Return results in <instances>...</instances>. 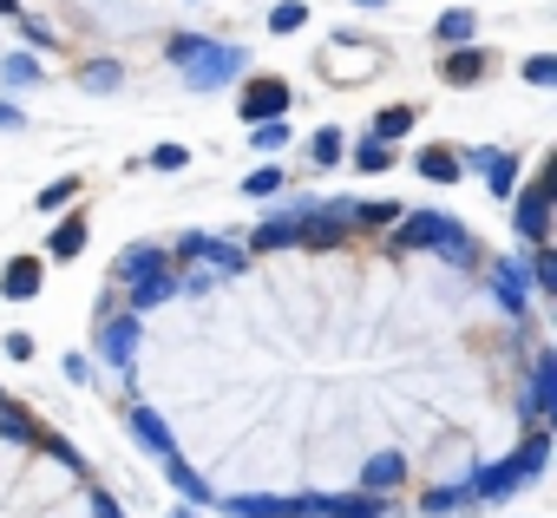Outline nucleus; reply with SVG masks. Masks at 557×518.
Instances as JSON below:
<instances>
[{
  "label": "nucleus",
  "instance_id": "nucleus-31",
  "mask_svg": "<svg viewBox=\"0 0 557 518\" xmlns=\"http://www.w3.org/2000/svg\"><path fill=\"white\" fill-rule=\"evenodd\" d=\"M283 145H289V125H275V119L256 125V151H283Z\"/></svg>",
  "mask_w": 557,
  "mask_h": 518
},
{
  "label": "nucleus",
  "instance_id": "nucleus-38",
  "mask_svg": "<svg viewBox=\"0 0 557 518\" xmlns=\"http://www.w3.org/2000/svg\"><path fill=\"white\" fill-rule=\"evenodd\" d=\"M368 8H374V0H368Z\"/></svg>",
  "mask_w": 557,
  "mask_h": 518
},
{
  "label": "nucleus",
  "instance_id": "nucleus-17",
  "mask_svg": "<svg viewBox=\"0 0 557 518\" xmlns=\"http://www.w3.org/2000/svg\"><path fill=\"white\" fill-rule=\"evenodd\" d=\"M400 479H407L400 453H374V459H368V472H361V485H368V492H394Z\"/></svg>",
  "mask_w": 557,
  "mask_h": 518
},
{
  "label": "nucleus",
  "instance_id": "nucleus-1",
  "mask_svg": "<svg viewBox=\"0 0 557 518\" xmlns=\"http://www.w3.org/2000/svg\"><path fill=\"white\" fill-rule=\"evenodd\" d=\"M544 453H550V433L531 427V440L511 459H492V466L472 472V498H511L518 485H531V472H544Z\"/></svg>",
  "mask_w": 557,
  "mask_h": 518
},
{
  "label": "nucleus",
  "instance_id": "nucleus-3",
  "mask_svg": "<svg viewBox=\"0 0 557 518\" xmlns=\"http://www.w3.org/2000/svg\"><path fill=\"white\" fill-rule=\"evenodd\" d=\"M171 256H177L184 270H203V276H236V270H243V243H236V236H197V230H190Z\"/></svg>",
  "mask_w": 557,
  "mask_h": 518
},
{
  "label": "nucleus",
  "instance_id": "nucleus-16",
  "mask_svg": "<svg viewBox=\"0 0 557 518\" xmlns=\"http://www.w3.org/2000/svg\"><path fill=\"white\" fill-rule=\"evenodd\" d=\"M132 440H138L145 453H158V459H171V433H164V420H158V414H145V407L132 414Z\"/></svg>",
  "mask_w": 557,
  "mask_h": 518
},
{
  "label": "nucleus",
  "instance_id": "nucleus-36",
  "mask_svg": "<svg viewBox=\"0 0 557 518\" xmlns=\"http://www.w3.org/2000/svg\"><path fill=\"white\" fill-rule=\"evenodd\" d=\"M0 14H8V21H21V0H0Z\"/></svg>",
  "mask_w": 557,
  "mask_h": 518
},
{
  "label": "nucleus",
  "instance_id": "nucleus-8",
  "mask_svg": "<svg viewBox=\"0 0 557 518\" xmlns=\"http://www.w3.org/2000/svg\"><path fill=\"white\" fill-rule=\"evenodd\" d=\"M446 230H453V217H440V210H407V223L394 230V249H433Z\"/></svg>",
  "mask_w": 557,
  "mask_h": 518
},
{
  "label": "nucleus",
  "instance_id": "nucleus-18",
  "mask_svg": "<svg viewBox=\"0 0 557 518\" xmlns=\"http://www.w3.org/2000/svg\"><path fill=\"white\" fill-rule=\"evenodd\" d=\"M479 498H472V485H433L426 498H420V511H472Z\"/></svg>",
  "mask_w": 557,
  "mask_h": 518
},
{
  "label": "nucleus",
  "instance_id": "nucleus-5",
  "mask_svg": "<svg viewBox=\"0 0 557 518\" xmlns=\"http://www.w3.org/2000/svg\"><path fill=\"white\" fill-rule=\"evenodd\" d=\"M275 112H289V79H275V73H262V79H243V119H275Z\"/></svg>",
  "mask_w": 557,
  "mask_h": 518
},
{
  "label": "nucleus",
  "instance_id": "nucleus-39",
  "mask_svg": "<svg viewBox=\"0 0 557 518\" xmlns=\"http://www.w3.org/2000/svg\"><path fill=\"white\" fill-rule=\"evenodd\" d=\"M0 400H8V394H0Z\"/></svg>",
  "mask_w": 557,
  "mask_h": 518
},
{
  "label": "nucleus",
  "instance_id": "nucleus-19",
  "mask_svg": "<svg viewBox=\"0 0 557 518\" xmlns=\"http://www.w3.org/2000/svg\"><path fill=\"white\" fill-rule=\"evenodd\" d=\"M413 119H420L413 106H387V112L374 119V132H368V138H387V145H394V138H407V132H413Z\"/></svg>",
  "mask_w": 557,
  "mask_h": 518
},
{
  "label": "nucleus",
  "instance_id": "nucleus-12",
  "mask_svg": "<svg viewBox=\"0 0 557 518\" xmlns=\"http://www.w3.org/2000/svg\"><path fill=\"white\" fill-rule=\"evenodd\" d=\"M0 440H8V446H34L40 440V420L21 400H0Z\"/></svg>",
  "mask_w": 557,
  "mask_h": 518
},
{
  "label": "nucleus",
  "instance_id": "nucleus-24",
  "mask_svg": "<svg viewBox=\"0 0 557 518\" xmlns=\"http://www.w3.org/2000/svg\"><path fill=\"white\" fill-rule=\"evenodd\" d=\"M485 164H492V171H485V177H492V190L505 197V190L518 184V158H511V151H485Z\"/></svg>",
  "mask_w": 557,
  "mask_h": 518
},
{
  "label": "nucleus",
  "instance_id": "nucleus-13",
  "mask_svg": "<svg viewBox=\"0 0 557 518\" xmlns=\"http://www.w3.org/2000/svg\"><path fill=\"white\" fill-rule=\"evenodd\" d=\"M492 289H498V303H505L511 316H524V289H531L524 263H498V270H492Z\"/></svg>",
  "mask_w": 557,
  "mask_h": 518
},
{
  "label": "nucleus",
  "instance_id": "nucleus-9",
  "mask_svg": "<svg viewBox=\"0 0 557 518\" xmlns=\"http://www.w3.org/2000/svg\"><path fill=\"white\" fill-rule=\"evenodd\" d=\"M99 355H106L112 368H125V361L138 355V316H132V322H119V316L106 309V322H99Z\"/></svg>",
  "mask_w": 557,
  "mask_h": 518
},
{
  "label": "nucleus",
  "instance_id": "nucleus-20",
  "mask_svg": "<svg viewBox=\"0 0 557 518\" xmlns=\"http://www.w3.org/2000/svg\"><path fill=\"white\" fill-rule=\"evenodd\" d=\"M322 505V518H381L387 505L381 498H315Z\"/></svg>",
  "mask_w": 557,
  "mask_h": 518
},
{
  "label": "nucleus",
  "instance_id": "nucleus-6",
  "mask_svg": "<svg viewBox=\"0 0 557 518\" xmlns=\"http://www.w3.org/2000/svg\"><path fill=\"white\" fill-rule=\"evenodd\" d=\"M302 217H309V197H296V210H275L269 223H256L249 249H289V243H302Z\"/></svg>",
  "mask_w": 557,
  "mask_h": 518
},
{
  "label": "nucleus",
  "instance_id": "nucleus-35",
  "mask_svg": "<svg viewBox=\"0 0 557 518\" xmlns=\"http://www.w3.org/2000/svg\"><path fill=\"white\" fill-rule=\"evenodd\" d=\"M524 79H531V86H550V79H557V60H531Z\"/></svg>",
  "mask_w": 557,
  "mask_h": 518
},
{
  "label": "nucleus",
  "instance_id": "nucleus-27",
  "mask_svg": "<svg viewBox=\"0 0 557 518\" xmlns=\"http://www.w3.org/2000/svg\"><path fill=\"white\" fill-rule=\"evenodd\" d=\"M302 21H309V8H302V0H283V8L269 14V34H296Z\"/></svg>",
  "mask_w": 557,
  "mask_h": 518
},
{
  "label": "nucleus",
  "instance_id": "nucleus-28",
  "mask_svg": "<svg viewBox=\"0 0 557 518\" xmlns=\"http://www.w3.org/2000/svg\"><path fill=\"white\" fill-rule=\"evenodd\" d=\"M309 158H315V164H335V158H342V132H335V125H322V132L309 138Z\"/></svg>",
  "mask_w": 557,
  "mask_h": 518
},
{
  "label": "nucleus",
  "instance_id": "nucleus-23",
  "mask_svg": "<svg viewBox=\"0 0 557 518\" xmlns=\"http://www.w3.org/2000/svg\"><path fill=\"white\" fill-rule=\"evenodd\" d=\"M79 243H86V217H66V223L53 230V243H47V256H79Z\"/></svg>",
  "mask_w": 557,
  "mask_h": 518
},
{
  "label": "nucleus",
  "instance_id": "nucleus-25",
  "mask_svg": "<svg viewBox=\"0 0 557 518\" xmlns=\"http://www.w3.org/2000/svg\"><path fill=\"white\" fill-rule=\"evenodd\" d=\"M164 472H171V485H177V492H184V498H210V485H203V479H197V472H190V466H184V459H177V453H171V459H164Z\"/></svg>",
  "mask_w": 557,
  "mask_h": 518
},
{
  "label": "nucleus",
  "instance_id": "nucleus-32",
  "mask_svg": "<svg viewBox=\"0 0 557 518\" xmlns=\"http://www.w3.org/2000/svg\"><path fill=\"white\" fill-rule=\"evenodd\" d=\"M184 164H190L184 145H158V151H151V171H184Z\"/></svg>",
  "mask_w": 557,
  "mask_h": 518
},
{
  "label": "nucleus",
  "instance_id": "nucleus-29",
  "mask_svg": "<svg viewBox=\"0 0 557 518\" xmlns=\"http://www.w3.org/2000/svg\"><path fill=\"white\" fill-rule=\"evenodd\" d=\"M433 34H440L446 47H466V40H472V14H446V21H440Z\"/></svg>",
  "mask_w": 557,
  "mask_h": 518
},
{
  "label": "nucleus",
  "instance_id": "nucleus-26",
  "mask_svg": "<svg viewBox=\"0 0 557 518\" xmlns=\"http://www.w3.org/2000/svg\"><path fill=\"white\" fill-rule=\"evenodd\" d=\"M355 164H361V171H387V164H394V145H387V138H361Z\"/></svg>",
  "mask_w": 557,
  "mask_h": 518
},
{
  "label": "nucleus",
  "instance_id": "nucleus-22",
  "mask_svg": "<svg viewBox=\"0 0 557 518\" xmlns=\"http://www.w3.org/2000/svg\"><path fill=\"white\" fill-rule=\"evenodd\" d=\"M433 249H440V256H446V263H479V243H472V236H466V230H459V223H453V230H446V236H440V243H433Z\"/></svg>",
  "mask_w": 557,
  "mask_h": 518
},
{
  "label": "nucleus",
  "instance_id": "nucleus-33",
  "mask_svg": "<svg viewBox=\"0 0 557 518\" xmlns=\"http://www.w3.org/2000/svg\"><path fill=\"white\" fill-rule=\"evenodd\" d=\"M275 184H283V171H249V177H243V197H269Z\"/></svg>",
  "mask_w": 557,
  "mask_h": 518
},
{
  "label": "nucleus",
  "instance_id": "nucleus-30",
  "mask_svg": "<svg viewBox=\"0 0 557 518\" xmlns=\"http://www.w3.org/2000/svg\"><path fill=\"white\" fill-rule=\"evenodd\" d=\"M73 197H79V177H60V184L40 190V210H60V203H73Z\"/></svg>",
  "mask_w": 557,
  "mask_h": 518
},
{
  "label": "nucleus",
  "instance_id": "nucleus-4",
  "mask_svg": "<svg viewBox=\"0 0 557 518\" xmlns=\"http://www.w3.org/2000/svg\"><path fill=\"white\" fill-rule=\"evenodd\" d=\"M164 270H171V249H164V243L119 249V263H112V289H125V283H145V276H164Z\"/></svg>",
  "mask_w": 557,
  "mask_h": 518
},
{
  "label": "nucleus",
  "instance_id": "nucleus-21",
  "mask_svg": "<svg viewBox=\"0 0 557 518\" xmlns=\"http://www.w3.org/2000/svg\"><path fill=\"white\" fill-rule=\"evenodd\" d=\"M34 446H47V459H53V466H66L73 479H86V459H79V453L60 440V433H47V427H40V440H34Z\"/></svg>",
  "mask_w": 557,
  "mask_h": 518
},
{
  "label": "nucleus",
  "instance_id": "nucleus-34",
  "mask_svg": "<svg viewBox=\"0 0 557 518\" xmlns=\"http://www.w3.org/2000/svg\"><path fill=\"white\" fill-rule=\"evenodd\" d=\"M86 86H92V92H112V86H119V66H112V60H99V66L86 73Z\"/></svg>",
  "mask_w": 557,
  "mask_h": 518
},
{
  "label": "nucleus",
  "instance_id": "nucleus-37",
  "mask_svg": "<svg viewBox=\"0 0 557 518\" xmlns=\"http://www.w3.org/2000/svg\"><path fill=\"white\" fill-rule=\"evenodd\" d=\"M177 518H190V511H177Z\"/></svg>",
  "mask_w": 557,
  "mask_h": 518
},
{
  "label": "nucleus",
  "instance_id": "nucleus-14",
  "mask_svg": "<svg viewBox=\"0 0 557 518\" xmlns=\"http://www.w3.org/2000/svg\"><path fill=\"white\" fill-rule=\"evenodd\" d=\"M459 171H466V164H459V151H453V145H426V151H420V177H433V184H453Z\"/></svg>",
  "mask_w": 557,
  "mask_h": 518
},
{
  "label": "nucleus",
  "instance_id": "nucleus-10",
  "mask_svg": "<svg viewBox=\"0 0 557 518\" xmlns=\"http://www.w3.org/2000/svg\"><path fill=\"white\" fill-rule=\"evenodd\" d=\"M485 60H492V53H479V47H446L440 79H446V86H472V79H485Z\"/></svg>",
  "mask_w": 557,
  "mask_h": 518
},
{
  "label": "nucleus",
  "instance_id": "nucleus-2",
  "mask_svg": "<svg viewBox=\"0 0 557 518\" xmlns=\"http://www.w3.org/2000/svg\"><path fill=\"white\" fill-rule=\"evenodd\" d=\"M171 60H184V73H190L197 92H216L223 79L243 73V53L236 47H216V40H197V34H177L171 40Z\"/></svg>",
  "mask_w": 557,
  "mask_h": 518
},
{
  "label": "nucleus",
  "instance_id": "nucleus-7",
  "mask_svg": "<svg viewBox=\"0 0 557 518\" xmlns=\"http://www.w3.org/2000/svg\"><path fill=\"white\" fill-rule=\"evenodd\" d=\"M550 407H557V361H550V355H537V361H531V394H524V420H531V427H544V420H550Z\"/></svg>",
  "mask_w": 557,
  "mask_h": 518
},
{
  "label": "nucleus",
  "instance_id": "nucleus-11",
  "mask_svg": "<svg viewBox=\"0 0 557 518\" xmlns=\"http://www.w3.org/2000/svg\"><path fill=\"white\" fill-rule=\"evenodd\" d=\"M0 296H8V303H27V296H40V256H14V263H8V276H0Z\"/></svg>",
  "mask_w": 557,
  "mask_h": 518
},
{
  "label": "nucleus",
  "instance_id": "nucleus-15",
  "mask_svg": "<svg viewBox=\"0 0 557 518\" xmlns=\"http://www.w3.org/2000/svg\"><path fill=\"white\" fill-rule=\"evenodd\" d=\"M518 236H524V243H544V184H531V190L518 197Z\"/></svg>",
  "mask_w": 557,
  "mask_h": 518
}]
</instances>
